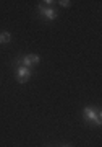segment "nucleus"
Listing matches in <instances>:
<instances>
[{"label": "nucleus", "mask_w": 102, "mask_h": 147, "mask_svg": "<svg viewBox=\"0 0 102 147\" xmlns=\"http://www.w3.org/2000/svg\"><path fill=\"white\" fill-rule=\"evenodd\" d=\"M83 115H84V118H86L87 121H91V123H94V124H97V126H101L102 115H101L99 110L92 108V106H86V108L83 110Z\"/></svg>", "instance_id": "obj_1"}, {"label": "nucleus", "mask_w": 102, "mask_h": 147, "mask_svg": "<svg viewBox=\"0 0 102 147\" xmlns=\"http://www.w3.org/2000/svg\"><path fill=\"white\" fill-rule=\"evenodd\" d=\"M39 61H41V57H39L37 54H28V56H25V57L21 59V64H23L25 67L31 69L32 65H37Z\"/></svg>", "instance_id": "obj_2"}, {"label": "nucleus", "mask_w": 102, "mask_h": 147, "mask_svg": "<svg viewBox=\"0 0 102 147\" xmlns=\"http://www.w3.org/2000/svg\"><path fill=\"white\" fill-rule=\"evenodd\" d=\"M29 77H31V70L28 67L21 65V67L16 69V79H18V82H20V84L28 82V79H29Z\"/></svg>", "instance_id": "obj_3"}, {"label": "nucleus", "mask_w": 102, "mask_h": 147, "mask_svg": "<svg viewBox=\"0 0 102 147\" xmlns=\"http://www.w3.org/2000/svg\"><path fill=\"white\" fill-rule=\"evenodd\" d=\"M39 11H41V15H44L47 20H55L57 18V11L50 7H44V5H39Z\"/></svg>", "instance_id": "obj_4"}, {"label": "nucleus", "mask_w": 102, "mask_h": 147, "mask_svg": "<svg viewBox=\"0 0 102 147\" xmlns=\"http://www.w3.org/2000/svg\"><path fill=\"white\" fill-rule=\"evenodd\" d=\"M10 41H11V34L8 31L0 33V44H8Z\"/></svg>", "instance_id": "obj_5"}, {"label": "nucleus", "mask_w": 102, "mask_h": 147, "mask_svg": "<svg viewBox=\"0 0 102 147\" xmlns=\"http://www.w3.org/2000/svg\"><path fill=\"white\" fill-rule=\"evenodd\" d=\"M58 3H60L62 7H70V3H72V2H68V0H62V2H58Z\"/></svg>", "instance_id": "obj_6"}, {"label": "nucleus", "mask_w": 102, "mask_h": 147, "mask_svg": "<svg viewBox=\"0 0 102 147\" xmlns=\"http://www.w3.org/2000/svg\"><path fill=\"white\" fill-rule=\"evenodd\" d=\"M62 147H72V146H62Z\"/></svg>", "instance_id": "obj_7"}]
</instances>
